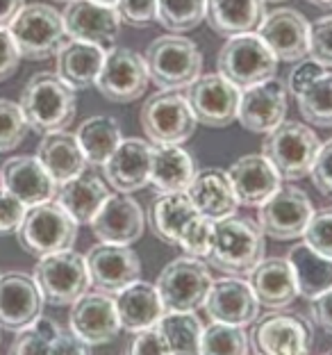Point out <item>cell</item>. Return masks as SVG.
Instances as JSON below:
<instances>
[{
	"label": "cell",
	"mask_w": 332,
	"mask_h": 355,
	"mask_svg": "<svg viewBox=\"0 0 332 355\" xmlns=\"http://www.w3.org/2000/svg\"><path fill=\"white\" fill-rule=\"evenodd\" d=\"M264 232L257 221L232 214L212 221V235L202 262L228 276L246 278L264 260Z\"/></svg>",
	"instance_id": "6da1fadb"
},
{
	"label": "cell",
	"mask_w": 332,
	"mask_h": 355,
	"mask_svg": "<svg viewBox=\"0 0 332 355\" xmlns=\"http://www.w3.org/2000/svg\"><path fill=\"white\" fill-rule=\"evenodd\" d=\"M148 225L159 241L177 246L189 257H205L212 235V221L198 214L187 191L157 193L148 207Z\"/></svg>",
	"instance_id": "7a4b0ae2"
},
{
	"label": "cell",
	"mask_w": 332,
	"mask_h": 355,
	"mask_svg": "<svg viewBox=\"0 0 332 355\" xmlns=\"http://www.w3.org/2000/svg\"><path fill=\"white\" fill-rule=\"evenodd\" d=\"M19 107L30 130L37 135L62 132L73 123L78 110L76 92L58 73L42 71L32 76L21 92Z\"/></svg>",
	"instance_id": "3957f363"
},
{
	"label": "cell",
	"mask_w": 332,
	"mask_h": 355,
	"mask_svg": "<svg viewBox=\"0 0 332 355\" xmlns=\"http://www.w3.org/2000/svg\"><path fill=\"white\" fill-rule=\"evenodd\" d=\"M143 62L152 83L166 92L187 89L202 71V53L198 46L180 35L152 39L146 46Z\"/></svg>",
	"instance_id": "277c9868"
},
{
	"label": "cell",
	"mask_w": 332,
	"mask_h": 355,
	"mask_svg": "<svg viewBox=\"0 0 332 355\" xmlns=\"http://www.w3.org/2000/svg\"><path fill=\"white\" fill-rule=\"evenodd\" d=\"M319 148L321 141L310 125L298 121H282L275 130L266 135L262 155L273 164L282 180H301L310 175Z\"/></svg>",
	"instance_id": "5b68a950"
},
{
	"label": "cell",
	"mask_w": 332,
	"mask_h": 355,
	"mask_svg": "<svg viewBox=\"0 0 332 355\" xmlns=\"http://www.w3.org/2000/svg\"><path fill=\"white\" fill-rule=\"evenodd\" d=\"M16 237L23 251L46 257L73 248L78 237V223L58 200H48V203L28 207Z\"/></svg>",
	"instance_id": "8992f818"
},
{
	"label": "cell",
	"mask_w": 332,
	"mask_h": 355,
	"mask_svg": "<svg viewBox=\"0 0 332 355\" xmlns=\"http://www.w3.org/2000/svg\"><path fill=\"white\" fill-rule=\"evenodd\" d=\"M141 130L152 146H180L191 139L198 121L182 92L159 89L141 107Z\"/></svg>",
	"instance_id": "52a82bcc"
},
{
	"label": "cell",
	"mask_w": 332,
	"mask_h": 355,
	"mask_svg": "<svg viewBox=\"0 0 332 355\" xmlns=\"http://www.w3.org/2000/svg\"><path fill=\"white\" fill-rule=\"evenodd\" d=\"M7 30H10L21 58L28 60L53 58L69 42L62 14L46 3L23 5V10L16 14Z\"/></svg>",
	"instance_id": "ba28073f"
},
{
	"label": "cell",
	"mask_w": 332,
	"mask_h": 355,
	"mask_svg": "<svg viewBox=\"0 0 332 355\" xmlns=\"http://www.w3.org/2000/svg\"><path fill=\"white\" fill-rule=\"evenodd\" d=\"M209 287V266L200 257L189 255L168 262L155 282L164 312H196L205 303Z\"/></svg>",
	"instance_id": "9c48e42d"
},
{
	"label": "cell",
	"mask_w": 332,
	"mask_h": 355,
	"mask_svg": "<svg viewBox=\"0 0 332 355\" xmlns=\"http://www.w3.org/2000/svg\"><path fill=\"white\" fill-rule=\"evenodd\" d=\"M218 73L237 87L248 89L275 78L278 60L257 35L230 37L218 51Z\"/></svg>",
	"instance_id": "30bf717a"
},
{
	"label": "cell",
	"mask_w": 332,
	"mask_h": 355,
	"mask_svg": "<svg viewBox=\"0 0 332 355\" xmlns=\"http://www.w3.org/2000/svg\"><path fill=\"white\" fill-rule=\"evenodd\" d=\"M248 340L257 355H310L314 326L298 312L271 310L255 319Z\"/></svg>",
	"instance_id": "8fae6325"
},
{
	"label": "cell",
	"mask_w": 332,
	"mask_h": 355,
	"mask_svg": "<svg viewBox=\"0 0 332 355\" xmlns=\"http://www.w3.org/2000/svg\"><path fill=\"white\" fill-rule=\"evenodd\" d=\"M35 282L44 301L51 305H73L85 292H89V271L85 255L73 248L39 257L35 264Z\"/></svg>",
	"instance_id": "7c38bea8"
},
{
	"label": "cell",
	"mask_w": 332,
	"mask_h": 355,
	"mask_svg": "<svg viewBox=\"0 0 332 355\" xmlns=\"http://www.w3.org/2000/svg\"><path fill=\"white\" fill-rule=\"evenodd\" d=\"M150 76L146 69L143 55L134 53L132 48L112 46L105 53V62L98 78H96V89L101 92L103 98L110 103H134L148 92Z\"/></svg>",
	"instance_id": "4fadbf2b"
},
{
	"label": "cell",
	"mask_w": 332,
	"mask_h": 355,
	"mask_svg": "<svg viewBox=\"0 0 332 355\" xmlns=\"http://www.w3.org/2000/svg\"><path fill=\"white\" fill-rule=\"evenodd\" d=\"M312 212L314 207L310 196L294 184H287L257 207V225L266 237L291 241L303 237Z\"/></svg>",
	"instance_id": "5bb4252c"
},
{
	"label": "cell",
	"mask_w": 332,
	"mask_h": 355,
	"mask_svg": "<svg viewBox=\"0 0 332 355\" xmlns=\"http://www.w3.org/2000/svg\"><path fill=\"white\" fill-rule=\"evenodd\" d=\"M241 89L234 87L221 73L198 76L184 89V98L198 123L207 128H225L237 121Z\"/></svg>",
	"instance_id": "9a60e30c"
},
{
	"label": "cell",
	"mask_w": 332,
	"mask_h": 355,
	"mask_svg": "<svg viewBox=\"0 0 332 355\" xmlns=\"http://www.w3.org/2000/svg\"><path fill=\"white\" fill-rule=\"evenodd\" d=\"M85 262L89 282L96 287V292L119 294L121 289L132 285L141 276V260L130 246L98 241L96 246L89 248Z\"/></svg>",
	"instance_id": "2e32d148"
},
{
	"label": "cell",
	"mask_w": 332,
	"mask_h": 355,
	"mask_svg": "<svg viewBox=\"0 0 332 355\" xmlns=\"http://www.w3.org/2000/svg\"><path fill=\"white\" fill-rule=\"evenodd\" d=\"M69 328L87 346L112 342L121 330L114 296L105 292H85L71 305Z\"/></svg>",
	"instance_id": "e0dca14e"
},
{
	"label": "cell",
	"mask_w": 332,
	"mask_h": 355,
	"mask_svg": "<svg viewBox=\"0 0 332 355\" xmlns=\"http://www.w3.org/2000/svg\"><path fill=\"white\" fill-rule=\"evenodd\" d=\"M257 37L278 62H303L310 55V21L301 12L278 7L264 16Z\"/></svg>",
	"instance_id": "ac0fdd59"
},
{
	"label": "cell",
	"mask_w": 332,
	"mask_h": 355,
	"mask_svg": "<svg viewBox=\"0 0 332 355\" xmlns=\"http://www.w3.org/2000/svg\"><path fill=\"white\" fill-rule=\"evenodd\" d=\"M64 28L67 37L76 42L112 48L121 32V16L116 7H107L94 0H71L64 7Z\"/></svg>",
	"instance_id": "d6986e66"
},
{
	"label": "cell",
	"mask_w": 332,
	"mask_h": 355,
	"mask_svg": "<svg viewBox=\"0 0 332 355\" xmlns=\"http://www.w3.org/2000/svg\"><path fill=\"white\" fill-rule=\"evenodd\" d=\"M202 305H205V312L212 319V324L246 328L255 324V319L260 317V303H257L248 280L234 276L212 280V287H209Z\"/></svg>",
	"instance_id": "ffe728a7"
},
{
	"label": "cell",
	"mask_w": 332,
	"mask_h": 355,
	"mask_svg": "<svg viewBox=\"0 0 332 355\" xmlns=\"http://www.w3.org/2000/svg\"><path fill=\"white\" fill-rule=\"evenodd\" d=\"M287 116V87L280 80H266L248 87L239 96L237 121L241 128L255 135H269Z\"/></svg>",
	"instance_id": "44dd1931"
},
{
	"label": "cell",
	"mask_w": 332,
	"mask_h": 355,
	"mask_svg": "<svg viewBox=\"0 0 332 355\" xmlns=\"http://www.w3.org/2000/svg\"><path fill=\"white\" fill-rule=\"evenodd\" d=\"M89 225H91L98 241L130 246L137 239H141L146 216L141 205L132 196H128V193H110Z\"/></svg>",
	"instance_id": "7402d4cb"
},
{
	"label": "cell",
	"mask_w": 332,
	"mask_h": 355,
	"mask_svg": "<svg viewBox=\"0 0 332 355\" xmlns=\"http://www.w3.org/2000/svg\"><path fill=\"white\" fill-rule=\"evenodd\" d=\"M44 296L28 273L10 271L0 276V328L19 330L32 326L42 317Z\"/></svg>",
	"instance_id": "603a6c76"
},
{
	"label": "cell",
	"mask_w": 332,
	"mask_h": 355,
	"mask_svg": "<svg viewBox=\"0 0 332 355\" xmlns=\"http://www.w3.org/2000/svg\"><path fill=\"white\" fill-rule=\"evenodd\" d=\"M0 189L10 191L26 207L55 200L58 182L53 180L37 157L16 155L0 166Z\"/></svg>",
	"instance_id": "cb8c5ba5"
},
{
	"label": "cell",
	"mask_w": 332,
	"mask_h": 355,
	"mask_svg": "<svg viewBox=\"0 0 332 355\" xmlns=\"http://www.w3.org/2000/svg\"><path fill=\"white\" fill-rule=\"evenodd\" d=\"M152 144L148 139H123L103 164L105 180L119 193H132L150 184Z\"/></svg>",
	"instance_id": "d4e9b609"
},
{
	"label": "cell",
	"mask_w": 332,
	"mask_h": 355,
	"mask_svg": "<svg viewBox=\"0 0 332 355\" xmlns=\"http://www.w3.org/2000/svg\"><path fill=\"white\" fill-rule=\"evenodd\" d=\"M228 178L232 182L234 196L239 205L246 207H260L264 200H269L275 191L282 187V178L275 171L273 164L262 153L239 157L228 168Z\"/></svg>",
	"instance_id": "484cf974"
},
{
	"label": "cell",
	"mask_w": 332,
	"mask_h": 355,
	"mask_svg": "<svg viewBox=\"0 0 332 355\" xmlns=\"http://www.w3.org/2000/svg\"><path fill=\"white\" fill-rule=\"evenodd\" d=\"M248 285L257 303L269 310H285L298 298L296 278L287 257H264L248 273Z\"/></svg>",
	"instance_id": "4316f807"
},
{
	"label": "cell",
	"mask_w": 332,
	"mask_h": 355,
	"mask_svg": "<svg viewBox=\"0 0 332 355\" xmlns=\"http://www.w3.org/2000/svg\"><path fill=\"white\" fill-rule=\"evenodd\" d=\"M187 196L193 203V207L198 209V214H202L209 221H218L225 219V216L237 214L239 207L228 171L216 166L196 171L187 189Z\"/></svg>",
	"instance_id": "83f0119b"
},
{
	"label": "cell",
	"mask_w": 332,
	"mask_h": 355,
	"mask_svg": "<svg viewBox=\"0 0 332 355\" xmlns=\"http://www.w3.org/2000/svg\"><path fill=\"white\" fill-rule=\"evenodd\" d=\"M35 157L42 162L48 175L58 182V187L62 182H69L76 175L85 173L89 166L85 153L78 144V137L67 130L44 135Z\"/></svg>",
	"instance_id": "f1b7e54d"
},
{
	"label": "cell",
	"mask_w": 332,
	"mask_h": 355,
	"mask_svg": "<svg viewBox=\"0 0 332 355\" xmlns=\"http://www.w3.org/2000/svg\"><path fill=\"white\" fill-rule=\"evenodd\" d=\"M114 303L121 328L132 335L139 333V330L152 328L161 319V314H164L155 285L143 280H137L125 289H121L114 296Z\"/></svg>",
	"instance_id": "f546056e"
},
{
	"label": "cell",
	"mask_w": 332,
	"mask_h": 355,
	"mask_svg": "<svg viewBox=\"0 0 332 355\" xmlns=\"http://www.w3.org/2000/svg\"><path fill=\"white\" fill-rule=\"evenodd\" d=\"M266 16L264 0H207L205 19L216 35H253Z\"/></svg>",
	"instance_id": "4dcf8cb0"
},
{
	"label": "cell",
	"mask_w": 332,
	"mask_h": 355,
	"mask_svg": "<svg viewBox=\"0 0 332 355\" xmlns=\"http://www.w3.org/2000/svg\"><path fill=\"white\" fill-rule=\"evenodd\" d=\"M105 53L107 51L101 46L69 39V42L60 48V53L55 55V58H58V71H55V73H58L73 92H82V89L96 85V78H98L103 62H105Z\"/></svg>",
	"instance_id": "1f68e13d"
},
{
	"label": "cell",
	"mask_w": 332,
	"mask_h": 355,
	"mask_svg": "<svg viewBox=\"0 0 332 355\" xmlns=\"http://www.w3.org/2000/svg\"><path fill=\"white\" fill-rule=\"evenodd\" d=\"M196 159L182 146H155L150 162V184L157 193L187 191L196 175Z\"/></svg>",
	"instance_id": "d6a6232c"
},
{
	"label": "cell",
	"mask_w": 332,
	"mask_h": 355,
	"mask_svg": "<svg viewBox=\"0 0 332 355\" xmlns=\"http://www.w3.org/2000/svg\"><path fill=\"white\" fill-rule=\"evenodd\" d=\"M110 189L98 175L94 173H80L69 182H62L55 193V200L73 216V221L91 223V219L98 214V209L107 200Z\"/></svg>",
	"instance_id": "836d02e7"
},
{
	"label": "cell",
	"mask_w": 332,
	"mask_h": 355,
	"mask_svg": "<svg viewBox=\"0 0 332 355\" xmlns=\"http://www.w3.org/2000/svg\"><path fill=\"white\" fill-rule=\"evenodd\" d=\"M287 260L294 271L298 296L317 298L332 289V257L317 253L314 248L303 244H296L289 251Z\"/></svg>",
	"instance_id": "e575fe53"
},
{
	"label": "cell",
	"mask_w": 332,
	"mask_h": 355,
	"mask_svg": "<svg viewBox=\"0 0 332 355\" xmlns=\"http://www.w3.org/2000/svg\"><path fill=\"white\" fill-rule=\"evenodd\" d=\"M76 137L87 157V164L91 166H103L112 153L116 150L119 144L123 141L119 121L112 116H91L82 121Z\"/></svg>",
	"instance_id": "d590c367"
},
{
	"label": "cell",
	"mask_w": 332,
	"mask_h": 355,
	"mask_svg": "<svg viewBox=\"0 0 332 355\" xmlns=\"http://www.w3.org/2000/svg\"><path fill=\"white\" fill-rule=\"evenodd\" d=\"M155 326L168 355H198L202 324L196 312H164Z\"/></svg>",
	"instance_id": "8d00e7d4"
},
{
	"label": "cell",
	"mask_w": 332,
	"mask_h": 355,
	"mask_svg": "<svg viewBox=\"0 0 332 355\" xmlns=\"http://www.w3.org/2000/svg\"><path fill=\"white\" fill-rule=\"evenodd\" d=\"M303 119L317 128H332V73L323 69L294 94Z\"/></svg>",
	"instance_id": "74e56055"
},
{
	"label": "cell",
	"mask_w": 332,
	"mask_h": 355,
	"mask_svg": "<svg viewBox=\"0 0 332 355\" xmlns=\"http://www.w3.org/2000/svg\"><path fill=\"white\" fill-rule=\"evenodd\" d=\"M207 0H157V23L171 35H182L205 21Z\"/></svg>",
	"instance_id": "f35d334b"
},
{
	"label": "cell",
	"mask_w": 332,
	"mask_h": 355,
	"mask_svg": "<svg viewBox=\"0 0 332 355\" xmlns=\"http://www.w3.org/2000/svg\"><path fill=\"white\" fill-rule=\"evenodd\" d=\"M250 340L246 328L228 324H209L202 328L198 355H248Z\"/></svg>",
	"instance_id": "ab89813d"
},
{
	"label": "cell",
	"mask_w": 332,
	"mask_h": 355,
	"mask_svg": "<svg viewBox=\"0 0 332 355\" xmlns=\"http://www.w3.org/2000/svg\"><path fill=\"white\" fill-rule=\"evenodd\" d=\"M60 330L58 321L39 317L32 326L19 330L10 346V355H53V340Z\"/></svg>",
	"instance_id": "60d3db41"
},
{
	"label": "cell",
	"mask_w": 332,
	"mask_h": 355,
	"mask_svg": "<svg viewBox=\"0 0 332 355\" xmlns=\"http://www.w3.org/2000/svg\"><path fill=\"white\" fill-rule=\"evenodd\" d=\"M26 116L19 107V103L0 98V153L14 150L21 146L28 135Z\"/></svg>",
	"instance_id": "b9f144b4"
},
{
	"label": "cell",
	"mask_w": 332,
	"mask_h": 355,
	"mask_svg": "<svg viewBox=\"0 0 332 355\" xmlns=\"http://www.w3.org/2000/svg\"><path fill=\"white\" fill-rule=\"evenodd\" d=\"M303 237L305 244L314 248L317 253L332 257V207H323L312 212Z\"/></svg>",
	"instance_id": "7bdbcfd3"
},
{
	"label": "cell",
	"mask_w": 332,
	"mask_h": 355,
	"mask_svg": "<svg viewBox=\"0 0 332 355\" xmlns=\"http://www.w3.org/2000/svg\"><path fill=\"white\" fill-rule=\"evenodd\" d=\"M307 58L323 69L332 67V14L310 23V55Z\"/></svg>",
	"instance_id": "ee69618b"
},
{
	"label": "cell",
	"mask_w": 332,
	"mask_h": 355,
	"mask_svg": "<svg viewBox=\"0 0 332 355\" xmlns=\"http://www.w3.org/2000/svg\"><path fill=\"white\" fill-rule=\"evenodd\" d=\"M116 12L121 21L132 26H146L157 21V0H119Z\"/></svg>",
	"instance_id": "f6af8a7d"
},
{
	"label": "cell",
	"mask_w": 332,
	"mask_h": 355,
	"mask_svg": "<svg viewBox=\"0 0 332 355\" xmlns=\"http://www.w3.org/2000/svg\"><path fill=\"white\" fill-rule=\"evenodd\" d=\"M310 178H312L314 187H317L323 196L332 198V137L326 144H321L319 155L314 159V166L310 171Z\"/></svg>",
	"instance_id": "bcb514c9"
},
{
	"label": "cell",
	"mask_w": 332,
	"mask_h": 355,
	"mask_svg": "<svg viewBox=\"0 0 332 355\" xmlns=\"http://www.w3.org/2000/svg\"><path fill=\"white\" fill-rule=\"evenodd\" d=\"M26 212L28 207L19 198L12 196L10 191L0 189V235H10V232L19 230Z\"/></svg>",
	"instance_id": "7dc6e473"
},
{
	"label": "cell",
	"mask_w": 332,
	"mask_h": 355,
	"mask_svg": "<svg viewBox=\"0 0 332 355\" xmlns=\"http://www.w3.org/2000/svg\"><path fill=\"white\" fill-rule=\"evenodd\" d=\"M128 355H168L164 349V342L159 337L157 326L134 333L130 346H128Z\"/></svg>",
	"instance_id": "c3c4849f"
},
{
	"label": "cell",
	"mask_w": 332,
	"mask_h": 355,
	"mask_svg": "<svg viewBox=\"0 0 332 355\" xmlns=\"http://www.w3.org/2000/svg\"><path fill=\"white\" fill-rule=\"evenodd\" d=\"M19 62H21V53L14 44L10 30L0 28V83L16 73Z\"/></svg>",
	"instance_id": "681fc988"
},
{
	"label": "cell",
	"mask_w": 332,
	"mask_h": 355,
	"mask_svg": "<svg viewBox=\"0 0 332 355\" xmlns=\"http://www.w3.org/2000/svg\"><path fill=\"white\" fill-rule=\"evenodd\" d=\"M310 314H312L314 324L332 335V289L326 294L317 296V298H312V301H310Z\"/></svg>",
	"instance_id": "f907efd6"
},
{
	"label": "cell",
	"mask_w": 332,
	"mask_h": 355,
	"mask_svg": "<svg viewBox=\"0 0 332 355\" xmlns=\"http://www.w3.org/2000/svg\"><path fill=\"white\" fill-rule=\"evenodd\" d=\"M323 71V67H319L317 62L312 60H303V62H296V67L291 69V73L287 78V87L291 94H296L305 83H310L314 76H319Z\"/></svg>",
	"instance_id": "816d5d0a"
},
{
	"label": "cell",
	"mask_w": 332,
	"mask_h": 355,
	"mask_svg": "<svg viewBox=\"0 0 332 355\" xmlns=\"http://www.w3.org/2000/svg\"><path fill=\"white\" fill-rule=\"evenodd\" d=\"M53 355H91L89 346L80 342L73 333H64L60 330L58 337L53 340Z\"/></svg>",
	"instance_id": "f5cc1de1"
},
{
	"label": "cell",
	"mask_w": 332,
	"mask_h": 355,
	"mask_svg": "<svg viewBox=\"0 0 332 355\" xmlns=\"http://www.w3.org/2000/svg\"><path fill=\"white\" fill-rule=\"evenodd\" d=\"M26 0H0V28H10L16 14L23 10Z\"/></svg>",
	"instance_id": "db71d44e"
},
{
	"label": "cell",
	"mask_w": 332,
	"mask_h": 355,
	"mask_svg": "<svg viewBox=\"0 0 332 355\" xmlns=\"http://www.w3.org/2000/svg\"><path fill=\"white\" fill-rule=\"evenodd\" d=\"M307 3L317 5V7H332V0H307Z\"/></svg>",
	"instance_id": "11a10c76"
},
{
	"label": "cell",
	"mask_w": 332,
	"mask_h": 355,
	"mask_svg": "<svg viewBox=\"0 0 332 355\" xmlns=\"http://www.w3.org/2000/svg\"><path fill=\"white\" fill-rule=\"evenodd\" d=\"M94 3H101V5H107V7H116L119 0H94Z\"/></svg>",
	"instance_id": "9f6ffc18"
},
{
	"label": "cell",
	"mask_w": 332,
	"mask_h": 355,
	"mask_svg": "<svg viewBox=\"0 0 332 355\" xmlns=\"http://www.w3.org/2000/svg\"><path fill=\"white\" fill-rule=\"evenodd\" d=\"M264 3H282V0H264Z\"/></svg>",
	"instance_id": "6f0895ef"
},
{
	"label": "cell",
	"mask_w": 332,
	"mask_h": 355,
	"mask_svg": "<svg viewBox=\"0 0 332 355\" xmlns=\"http://www.w3.org/2000/svg\"><path fill=\"white\" fill-rule=\"evenodd\" d=\"M58 3H71V0H58Z\"/></svg>",
	"instance_id": "680465c9"
},
{
	"label": "cell",
	"mask_w": 332,
	"mask_h": 355,
	"mask_svg": "<svg viewBox=\"0 0 332 355\" xmlns=\"http://www.w3.org/2000/svg\"><path fill=\"white\" fill-rule=\"evenodd\" d=\"M323 355H332V351H328V353H323Z\"/></svg>",
	"instance_id": "91938a15"
}]
</instances>
